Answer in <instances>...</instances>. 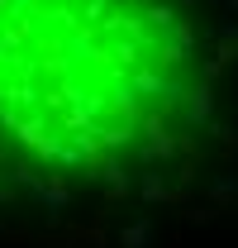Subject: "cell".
I'll return each instance as SVG.
<instances>
[{
  "instance_id": "1",
  "label": "cell",
  "mask_w": 238,
  "mask_h": 248,
  "mask_svg": "<svg viewBox=\"0 0 238 248\" xmlns=\"http://www.w3.org/2000/svg\"><path fill=\"white\" fill-rule=\"evenodd\" d=\"M234 139V0H0V205L186 201Z\"/></svg>"
}]
</instances>
